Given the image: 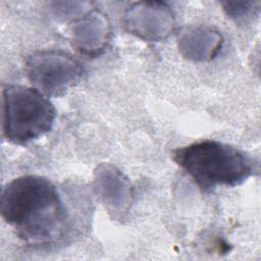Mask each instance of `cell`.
Listing matches in <instances>:
<instances>
[{
  "instance_id": "cell-8",
  "label": "cell",
  "mask_w": 261,
  "mask_h": 261,
  "mask_svg": "<svg viewBox=\"0 0 261 261\" xmlns=\"http://www.w3.org/2000/svg\"><path fill=\"white\" fill-rule=\"evenodd\" d=\"M223 46L221 33L209 25H191L178 35L177 48L181 56L193 62H208L218 56Z\"/></svg>"
},
{
  "instance_id": "cell-4",
  "label": "cell",
  "mask_w": 261,
  "mask_h": 261,
  "mask_svg": "<svg viewBox=\"0 0 261 261\" xmlns=\"http://www.w3.org/2000/svg\"><path fill=\"white\" fill-rule=\"evenodd\" d=\"M25 73L36 89L47 97H60L75 86L84 74V66L73 55L62 50H41L31 54Z\"/></svg>"
},
{
  "instance_id": "cell-1",
  "label": "cell",
  "mask_w": 261,
  "mask_h": 261,
  "mask_svg": "<svg viewBox=\"0 0 261 261\" xmlns=\"http://www.w3.org/2000/svg\"><path fill=\"white\" fill-rule=\"evenodd\" d=\"M0 212L16 236L33 245H50L61 238L69 214L55 184L36 174L18 176L2 189Z\"/></svg>"
},
{
  "instance_id": "cell-5",
  "label": "cell",
  "mask_w": 261,
  "mask_h": 261,
  "mask_svg": "<svg viewBox=\"0 0 261 261\" xmlns=\"http://www.w3.org/2000/svg\"><path fill=\"white\" fill-rule=\"evenodd\" d=\"M175 14L162 1H139L130 4L123 14L126 32L147 42L167 39L175 30Z\"/></svg>"
},
{
  "instance_id": "cell-7",
  "label": "cell",
  "mask_w": 261,
  "mask_h": 261,
  "mask_svg": "<svg viewBox=\"0 0 261 261\" xmlns=\"http://www.w3.org/2000/svg\"><path fill=\"white\" fill-rule=\"evenodd\" d=\"M111 35L107 15L97 9L88 10L74 19L70 28L72 47L89 58L98 57L105 51Z\"/></svg>"
},
{
  "instance_id": "cell-3",
  "label": "cell",
  "mask_w": 261,
  "mask_h": 261,
  "mask_svg": "<svg viewBox=\"0 0 261 261\" xmlns=\"http://www.w3.org/2000/svg\"><path fill=\"white\" fill-rule=\"evenodd\" d=\"M2 129L12 144L25 145L48 133L56 110L46 95L36 88L5 85L2 90Z\"/></svg>"
},
{
  "instance_id": "cell-9",
  "label": "cell",
  "mask_w": 261,
  "mask_h": 261,
  "mask_svg": "<svg viewBox=\"0 0 261 261\" xmlns=\"http://www.w3.org/2000/svg\"><path fill=\"white\" fill-rule=\"evenodd\" d=\"M225 14L236 23L244 24L258 16L260 12V1H221Z\"/></svg>"
},
{
  "instance_id": "cell-6",
  "label": "cell",
  "mask_w": 261,
  "mask_h": 261,
  "mask_svg": "<svg viewBox=\"0 0 261 261\" xmlns=\"http://www.w3.org/2000/svg\"><path fill=\"white\" fill-rule=\"evenodd\" d=\"M93 189L115 218L126 214L134 200V188L126 175L110 163H101L93 175Z\"/></svg>"
},
{
  "instance_id": "cell-2",
  "label": "cell",
  "mask_w": 261,
  "mask_h": 261,
  "mask_svg": "<svg viewBox=\"0 0 261 261\" xmlns=\"http://www.w3.org/2000/svg\"><path fill=\"white\" fill-rule=\"evenodd\" d=\"M173 161L204 191L236 187L253 173V163L240 149L215 140H202L172 151Z\"/></svg>"
},
{
  "instance_id": "cell-10",
  "label": "cell",
  "mask_w": 261,
  "mask_h": 261,
  "mask_svg": "<svg viewBox=\"0 0 261 261\" xmlns=\"http://www.w3.org/2000/svg\"><path fill=\"white\" fill-rule=\"evenodd\" d=\"M53 7L52 10L54 12V15L61 19H67L72 18L75 16V19L86 13L85 8H88L89 5L88 2H54L52 3ZM74 20V19H73Z\"/></svg>"
}]
</instances>
